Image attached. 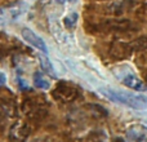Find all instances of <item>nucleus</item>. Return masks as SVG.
Wrapping results in <instances>:
<instances>
[{
  "label": "nucleus",
  "mask_w": 147,
  "mask_h": 142,
  "mask_svg": "<svg viewBox=\"0 0 147 142\" xmlns=\"http://www.w3.org/2000/svg\"><path fill=\"white\" fill-rule=\"evenodd\" d=\"M22 110L26 114V116H28L31 120H41L48 114L45 102L39 98L27 99V101L22 105Z\"/></svg>",
  "instance_id": "nucleus-3"
},
{
  "label": "nucleus",
  "mask_w": 147,
  "mask_h": 142,
  "mask_svg": "<svg viewBox=\"0 0 147 142\" xmlns=\"http://www.w3.org/2000/svg\"><path fill=\"white\" fill-rule=\"evenodd\" d=\"M21 35H22V38L25 39V41H27V43L30 44V45H32L34 48L41 51L43 53H48V48H47L45 41H44L39 35H36L31 28L23 27L22 30H21Z\"/></svg>",
  "instance_id": "nucleus-6"
},
{
  "label": "nucleus",
  "mask_w": 147,
  "mask_h": 142,
  "mask_svg": "<svg viewBox=\"0 0 147 142\" xmlns=\"http://www.w3.org/2000/svg\"><path fill=\"white\" fill-rule=\"evenodd\" d=\"M56 1H58V3H63V0H56Z\"/></svg>",
  "instance_id": "nucleus-19"
},
{
  "label": "nucleus",
  "mask_w": 147,
  "mask_h": 142,
  "mask_svg": "<svg viewBox=\"0 0 147 142\" xmlns=\"http://www.w3.org/2000/svg\"><path fill=\"white\" fill-rule=\"evenodd\" d=\"M22 13H23V7H21V5H10V7L0 8V23L16 20Z\"/></svg>",
  "instance_id": "nucleus-9"
},
{
  "label": "nucleus",
  "mask_w": 147,
  "mask_h": 142,
  "mask_svg": "<svg viewBox=\"0 0 147 142\" xmlns=\"http://www.w3.org/2000/svg\"><path fill=\"white\" fill-rule=\"evenodd\" d=\"M99 1H103V0H99Z\"/></svg>",
  "instance_id": "nucleus-21"
},
{
  "label": "nucleus",
  "mask_w": 147,
  "mask_h": 142,
  "mask_svg": "<svg viewBox=\"0 0 147 142\" xmlns=\"http://www.w3.org/2000/svg\"><path fill=\"white\" fill-rule=\"evenodd\" d=\"M80 89L69 81H59L56 85V88L52 91V96L63 103H70V102L76 101L80 97Z\"/></svg>",
  "instance_id": "nucleus-2"
},
{
  "label": "nucleus",
  "mask_w": 147,
  "mask_h": 142,
  "mask_svg": "<svg viewBox=\"0 0 147 142\" xmlns=\"http://www.w3.org/2000/svg\"><path fill=\"white\" fill-rule=\"evenodd\" d=\"M34 85L39 89L47 91V89H49V87H51V83H49V80L43 75V74L36 71V72L34 74Z\"/></svg>",
  "instance_id": "nucleus-12"
},
{
  "label": "nucleus",
  "mask_w": 147,
  "mask_h": 142,
  "mask_svg": "<svg viewBox=\"0 0 147 142\" xmlns=\"http://www.w3.org/2000/svg\"><path fill=\"white\" fill-rule=\"evenodd\" d=\"M39 61H40L41 69L45 71V72L48 74L49 76H52V78H56V70H54V67H53V65H52V62L49 61V58L47 57V53L40 54V56H39Z\"/></svg>",
  "instance_id": "nucleus-11"
},
{
  "label": "nucleus",
  "mask_w": 147,
  "mask_h": 142,
  "mask_svg": "<svg viewBox=\"0 0 147 142\" xmlns=\"http://www.w3.org/2000/svg\"><path fill=\"white\" fill-rule=\"evenodd\" d=\"M129 44H130V47H132L133 52L146 51L147 49V36H140V38L129 41Z\"/></svg>",
  "instance_id": "nucleus-13"
},
{
  "label": "nucleus",
  "mask_w": 147,
  "mask_h": 142,
  "mask_svg": "<svg viewBox=\"0 0 147 142\" xmlns=\"http://www.w3.org/2000/svg\"><path fill=\"white\" fill-rule=\"evenodd\" d=\"M83 142H86V141H85V140H84V141H83Z\"/></svg>",
  "instance_id": "nucleus-20"
},
{
  "label": "nucleus",
  "mask_w": 147,
  "mask_h": 142,
  "mask_svg": "<svg viewBox=\"0 0 147 142\" xmlns=\"http://www.w3.org/2000/svg\"><path fill=\"white\" fill-rule=\"evenodd\" d=\"M145 79H146V81H147V71H146V74H145Z\"/></svg>",
  "instance_id": "nucleus-18"
},
{
  "label": "nucleus",
  "mask_w": 147,
  "mask_h": 142,
  "mask_svg": "<svg viewBox=\"0 0 147 142\" xmlns=\"http://www.w3.org/2000/svg\"><path fill=\"white\" fill-rule=\"evenodd\" d=\"M78 20H79L78 13H72V14L67 16L63 20V25L66 26L67 28H74L76 26V23H78Z\"/></svg>",
  "instance_id": "nucleus-14"
},
{
  "label": "nucleus",
  "mask_w": 147,
  "mask_h": 142,
  "mask_svg": "<svg viewBox=\"0 0 147 142\" xmlns=\"http://www.w3.org/2000/svg\"><path fill=\"white\" fill-rule=\"evenodd\" d=\"M99 28L102 31H114V32H127L134 30V25L129 20H109L101 23Z\"/></svg>",
  "instance_id": "nucleus-5"
},
{
  "label": "nucleus",
  "mask_w": 147,
  "mask_h": 142,
  "mask_svg": "<svg viewBox=\"0 0 147 142\" xmlns=\"http://www.w3.org/2000/svg\"><path fill=\"white\" fill-rule=\"evenodd\" d=\"M110 53L114 58L121 60V58H127L129 57L132 53H134L130 47L129 43H124V41H116L111 45V49H110Z\"/></svg>",
  "instance_id": "nucleus-8"
},
{
  "label": "nucleus",
  "mask_w": 147,
  "mask_h": 142,
  "mask_svg": "<svg viewBox=\"0 0 147 142\" xmlns=\"http://www.w3.org/2000/svg\"><path fill=\"white\" fill-rule=\"evenodd\" d=\"M105 96H107L110 99L115 102H119L121 105L129 106L132 109H145L146 106V99L140 96H134L130 93H125V92H117V91H111V89H105L102 91Z\"/></svg>",
  "instance_id": "nucleus-1"
},
{
  "label": "nucleus",
  "mask_w": 147,
  "mask_h": 142,
  "mask_svg": "<svg viewBox=\"0 0 147 142\" xmlns=\"http://www.w3.org/2000/svg\"><path fill=\"white\" fill-rule=\"evenodd\" d=\"M13 107L9 106V103H1L0 102V118H4V116H9V115L13 114Z\"/></svg>",
  "instance_id": "nucleus-15"
},
{
  "label": "nucleus",
  "mask_w": 147,
  "mask_h": 142,
  "mask_svg": "<svg viewBox=\"0 0 147 142\" xmlns=\"http://www.w3.org/2000/svg\"><path fill=\"white\" fill-rule=\"evenodd\" d=\"M31 133V128L23 120H17L13 123L9 129V138L12 142H26Z\"/></svg>",
  "instance_id": "nucleus-4"
},
{
  "label": "nucleus",
  "mask_w": 147,
  "mask_h": 142,
  "mask_svg": "<svg viewBox=\"0 0 147 142\" xmlns=\"http://www.w3.org/2000/svg\"><path fill=\"white\" fill-rule=\"evenodd\" d=\"M121 81H123L124 85L129 87V88L133 89V91H137V92L147 91V84L142 80V79L137 78V76L133 75V74H128V75H125L124 78L121 79Z\"/></svg>",
  "instance_id": "nucleus-10"
},
{
  "label": "nucleus",
  "mask_w": 147,
  "mask_h": 142,
  "mask_svg": "<svg viewBox=\"0 0 147 142\" xmlns=\"http://www.w3.org/2000/svg\"><path fill=\"white\" fill-rule=\"evenodd\" d=\"M128 142H147V128L145 125L136 124L127 131Z\"/></svg>",
  "instance_id": "nucleus-7"
},
{
  "label": "nucleus",
  "mask_w": 147,
  "mask_h": 142,
  "mask_svg": "<svg viewBox=\"0 0 147 142\" xmlns=\"http://www.w3.org/2000/svg\"><path fill=\"white\" fill-rule=\"evenodd\" d=\"M5 83H7V78H5V75L3 72H0V87L4 85Z\"/></svg>",
  "instance_id": "nucleus-16"
},
{
  "label": "nucleus",
  "mask_w": 147,
  "mask_h": 142,
  "mask_svg": "<svg viewBox=\"0 0 147 142\" xmlns=\"http://www.w3.org/2000/svg\"><path fill=\"white\" fill-rule=\"evenodd\" d=\"M32 142H53V140L52 138H36Z\"/></svg>",
  "instance_id": "nucleus-17"
}]
</instances>
